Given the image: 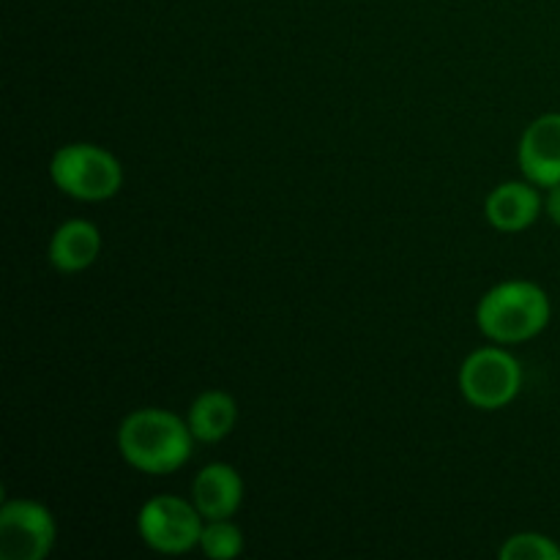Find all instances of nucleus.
<instances>
[{"mask_svg": "<svg viewBox=\"0 0 560 560\" xmlns=\"http://www.w3.org/2000/svg\"><path fill=\"white\" fill-rule=\"evenodd\" d=\"M49 178L63 195L82 202H102L118 195L124 184V167L102 145L71 142L58 148L49 162Z\"/></svg>", "mask_w": 560, "mask_h": 560, "instance_id": "7ed1b4c3", "label": "nucleus"}, {"mask_svg": "<svg viewBox=\"0 0 560 560\" xmlns=\"http://www.w3.org/2000/svg\"><path fill=\"white\" fill-rule=\"evenodd\" d=\"M206 517L195 501L175 495H156L137 514V530L151 550L164 556H184L200 547Z\"/></svg>", "mask_w": 560, "mask_h": 560, "instance_id": "20e7f679", "label": "nucleus"}, {"mask_svg": "<svg viewBox=\"0 0 560 560\" xmlns=\"http://www.w3.org/2000/svg\"><path fill=\"white\" fill-rule=\"evenodd\" d=\"M191 501L206 520H230L244 503V479L228 463H211L197 474Z\"/></svg>", "mask_w": 560, "mask_h": 560, "instance_id": "1a4fd4ad", "label": "nucleus"}, {"mask_svg": "<svg viewBox=\"0 0 560 560\" xmlns=\"http://www.w3.org/2000/svg\"><path fill=\"white\" fill-rule=\"evenodd\" d=\"M102 252V233L88 219H69L60 224L49 241V262L60 273H80L93 266Z\"/></svg>", "mask_w": 560, "mask_h": 560, "instance_id": "9d476101", "label": "nucleus"}, {"mask_svg": "<svg viewBox=\"0 0 560 560\" xmlns=\"http://www.w3.org/2000/svg\"><path fill=\"white\" fill-rule=\"evenodd\" d=\"M202 556L213 560H233L244 550V530L233 520H206L200 536Z\"/></svg>", "mask_w": 560, "mask_h": 560, "instance_id": "f8f14e48", "label": "nucleus"}, {"mask_svg": "<svg viewBox=\"0 0 560 560\" xmlns=\"http://www.w3.org/2000/svg\"><path fill=\"white\" fill-rule=\"evenodd\" d=\"M552 315L545 290L525 279L492 288L476 310L481 334L498 345H520L539 337Z\"/></svg>", "mask_w": 560, "mask_h": 560, "instance_id": "f03ea898", "label": "nucleus"}, {"mask_svg": "<svg viewBox=\"0 0 560 560\" xmlns=\"http://www.w3.org/2000/svg\"><path fill=\"white\" fill-rule=\"evenodd\" d=\"M517 162L525 180L536 184L539 189L560 184V113L539 115L525 129Z\"/></svg>", "mask_w": 560, "mask_h": 560, "instance_id": "0eeeda50", "label": "nucleus"}, {"mask_svg": "<svg viewBox=\"0 0 560 560\" xmlns=\"http://www.w3.org/2000/svg\"><path fill=\"white\" fill-rule=\"evenodd\" d=\"M523 370L503 348H481L459 366V392L474 408L501 410L520 394Z\"/></svg>", "mask_w": 560, "mask_h": 560, "instance_id": "39448f33", "label": "nucleus"}, {"mask_svg": "<svg viewBox=\"0 0 560 560\" xmlns=\"http://www.w3.org/2000/svg\"><path fill=\"white\" fill-rule=\"evenodd\" d=\"M197 438L189 421L162 408H140L126 416L118 427L120 457L131 468L151 476H167L184 468Z\"/></svg>", "mask_w": 560, "mask_h": 560, "instance_id": "f257e3e1", "label": "nucleus"}, {"mask_svg": "<svg viewBox=\"0 0 560 560\" xmlns=\"http://www.w3.org/2000/svg\"><path fill=\"white\" fill-rule=\"evenodd\" d=\"M191 435L200 443H219L238 424V405L228 392H202L191 402L189 416Z\"/></svg>", "mask_w": 560, "mask_h": 560, "instance_id": "9b49d317", "label": "nucleus"}, {"mask_svg": "<svg viewBox=\"0 0 560 560\" xmlns=\"http://www.w3.org/2000/svg\"><path fill=\"white\" fill-rule=\"evenodd\" d=\"M55 517L44 503L27 498H11L0 509V558L44 560L52 552Z\"/></svg>", "mask_w": 560, "mask_h": 560, "instance_id": "423d86ee", "label": "nucleus"}, {"mask_svg": "<svg viewBox=\"0 0 560 560\" xmlns=\"http://www.w3.org/2000/svg\"><path fill=\"white\" fill-rule=\"evenodd\" d=\"M545 211H547V217H550L552 222H556L558 228H560V184L550 186V189H547Z\"/></svg>", "mask_w": 560, "mask_h": 560, "instance_id": "4468645a", "label": "nucleus"}, {"mask_svg": "<svg viewBox=\"0 0 560 560\" xmlns=\"http://www.w3.org/2000/svg\"><path fill=\"white\" fill-rule=\"evenodd\" d=\"M541 211H545V197L530 180H509L495 186L485 202L487 219L501 233H523L539 219Z\"/></svg>", "mask_w": 560, "mask_h": 560, "instance_id": "6e6552de", "label": "nucleus"}, {"mask_svg": "<svg viewBox=\"0 0 560 560\" xmlns=\"http://www.w3.org/2000/svg\"><path fill=\"white\" fill-rule=\"evenodd\" d=\"M498 556L501 560H560V547L550 536L525 530V534H514L512 539H506Z\"/></svg>", "mask_w": 560, "mask_h": 560, "instance_id": "ddd939ff", "label": "nucleus"}]
</instances>
